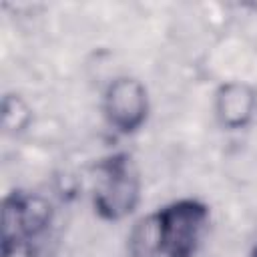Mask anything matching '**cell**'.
Listing matches in <instances>:
<instances>
[{"instance_id":"1","label":"cell","mask_w":257,"mask_h":257,"mask_svg":"<svg viewBox=\"0 0 257 257\" xmlns=\"http://www.w3.org/2000/svg\"><path fill=\"white\" fill-rule=\"evenodd\" d=\"M209 219L195 199L175 201L143 219L131 237L135 257H193Z\"/></svg>"},{"instance_id":"2","label":"cell","mask_w":257,"mask_h":257,"mask_svg":"<svg viewBox=\"0 0 257 257\" xmlns=\"http://www.w3.org/2000/svg\"><path fill=\"white\" fill-rule=\"evenodd\" d=\"M139 173L128 155L118 153L98 165L94 185V209L102 219L118 221L133 213L139 203Z\"/></svg>"},{"instance_id":"3","label":"cell","mask_w":257,"mask_h":257,"mask_svg":"<svg viewBox=\"0 0 257 257\" xmlns=\"http://www.w3.org/2000/svg\"><path fill=\"white\" fill-rule=\"evenodd\" d=\"M50 223V205L36 195L12 193L2 209V253L10 257L34 241Z\"/></svg>"},{"instance_id":"4","label":"cell","mask_w":257,"mask_h":257,"mask_svg":"<svg viewBox=\"0 0 257 257\" xmlns=\"http://www.w3.org/2000/svg\"><path fill=\"white\" fill-rule=\"evenodd\" d=\"M149 100L145 86L131 76L110 82L104 94V114L120 133H135L147 118Z\"/></svg>"},{"instance_id":"5","label":"cell","mask_w":257,"mask_h":257,"mask_svg":"<svg viewBox=\"0 0 257 257\" xmlns=\"http://www.w3.org/2000/svg\"><path fill=\"white\" fill-rule=\"evenodd\" d=\"M257 106V98L251 86L243 82H227L217 90L215 112L223 126L241 128L245 126Z\"/></svg>"},{"instance_id":"6","label":"cell","mask_w":257,"mask_h":257,"mask_svg":"<svg viewBox=\"0 0 257 257\" xmlns=\"http://www.w3.org/2000/svg\"><path fill=\"white\" fill-rule=\"evenodd\" d=\"M251 257H257V247L253 249V255H251Z\"/></svg>"}]
</instances>
